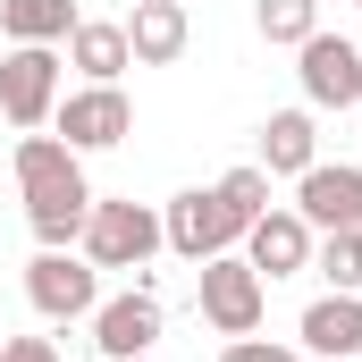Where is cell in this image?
I'll list each match as a JSON object with an SVG mask.
<instances>
[{
	"mask_svg": "<svg viewBox=\"0 0 362 362\" xmlns=\"http://www.w3.org/2000/svg\"><path fill=\"white\" fill-rule=\"evenodd\" d=\"M194 295H202V320H211L219 337H253L262 312H270V278L253 270L245 253H211V262L194 270Z\"/></svg>",
	"mask_w": 362,
	"mask_h": 362,
	"instance_id": "2",
	"label": "cell"
},
{
	"mask_svg": "<svg viewBox=\"0 0 362 362\" xmlns=\"http://www.w3.org/2000/svg\"><path fill=\"white\" fill-rule=\"evenodd\" d=\"M85 169V152L68 144V135H17V185L34 194V185H59Z\"/></svg>",
	"mask_w": 362,
	"mask_h": 362,
	"instance_id": "17",
	"label": "cell"
},
{
	"mask_svg": "<svg viewBox=\"0 0 362 362\" xmlns=\"http://www.w3.org/2000/svg\"><path fill=\"white\" fill-rule=\"evenodd\" d=\"M160 236H169V253H185V262L202 270L211 253H236V245H245V219L219 202V185H185L177 202L160 211Z\"/></svg>",
	"mask_w": 362,
	"mask_h": 362,
	"instance_id": "4",
	"label": "cell"
},
{
	"mask_svg": "<svg viewBox=\"0 0 362 362\" xmlns=\"http://www.w3.org/2000/svg\"><path fill=\"white\" fill-rule=\"evenodd\" d=\"M219 362H303V354H295V346H278V337H228Z\"/></svg>",
	"mask_w": 362,
	"mask_h": 362,
	"instance_id": "21",
	"label": "cell"
},
{
	"mask_svg": "<svg viewBox=\"0 0 362 362\" xmlns=\"http://www.w3.org/2000/svg\"><path fill=\"white\" fill-rule=\"evenodd\" d=\"M51 135H68L76 152H118V144L135 135V101H127L118 85L59 93V110H51Z\"/></svg>",
	"mask_w": 362,
	"mask_h": 362,
	"instance_id": "6",
	"label": "cell"
},
{
	"mask_svg": "<svg viewBox=\"0 0 362 362\" xmlns=\"http://www.w3.org/2000/svg\"><path fill=\"white\" fill-rule=\"evenodd\" d=\"M295 337H303V354H320V362H354L362 354V295H320L295 320Z\"/></svg>",
	"mask_w": 362,
	"mask_h": 362,
	"instance_id": "13",
	"label": "cell"
},
{
	"mask_svg": "<svg viewBox=\"0 0 362 362\" xmlns=\"http://www.w3.org/2000/svg\"><path fill=\"white\" fill-rule=\"evenodd\" d=\"M152 337H160V295L135 278L127 295H110V303H93V346H101V362L118 354H152Z\"/></svg>",
	"mask_w": 362,
	"mask_h": 362,
	"instance_id": "9",
	"label": "cell"
},
{
	"mask_svg": "<svg viewBox=\"0 0 362 362\" xmlns=\"http://www.w3.org/2000/svg\"><path fill=\"white\" fill-rule=\"evenodd\" d=\"M253 25H262V42H312L320 34V0H253Z\"/></svg>",
	"mask_w": 362,
	"mask_h": 362,
	"instance_id": "19",
	"label": "cell"
},
{
	"mask_svg": "<svg viewBox=\"0 0 362 362\" xmlns=\"http://www.w3.org/2000/svg\"><path fill=\"white\" fill-rule=\"evenodd\" d=\"M59 110V42H8L0 59V118L17 135H42Z\"/></svg>",
	"mask_w": 362,
	"mask_h": 362,
	"instance_id": "3",
	"label": "cell"
},
{
	"mask_svg": "<svg viewBox=\"0 0 362 362\" xmlns=\"http://www.w3.org/2000/svg\"><path fill=\"white\" fill-rule=\"evenodd\" d=\"M354 118H362V101H354Z\"/></svg>",
	"mask_w": 362,
	"mask_h": 362,
	"instance_id": "25",
	"label": "cell"
},
{
	"mask_svg": "<svg viewBox=\"0 0 362 362\" xmlns=\"http://www.w3.org/2000/svg\"><path fill=\"white\" fill-rule=\"evenodd\" d=\"M0 362H59V346H51V337H8Z\"/></svg>",
	"mask_w": 362,
	"mask_h": 362,
	"instance_id": "22",
	"label": "cell"
},
{
	"mask_svg": "<svg viewBox=\"0 0 362 362\" xmlns=\"http://www.w3.org/2000/svg\"><path fill=\"white\" fill-rule=\"evenodd\" d=\"M85 219H93L85 169H76V177H59V185H34V194H25V228H34V245H76V236H85Z\"/></svg>",
	"mask_w": 362,
	"mask_h": 362,
	"instance_id": "12",
	"label": "cell"
},
{
	"mask_svg": "<svg viewBox=\"0 0 362 362\" xmlns=\"http://www.w3.org/2000/svg\"><path fill=\"white\" fill-rule=\"evenodd\" d=\"M25 303H34L42 320H93L101 270H93L85 253H68V245H42V253L25 262Z\"/></svg>",
	"mask_w": 362,
	"mask_h": 362,
	"instance_id": "5",
	"label": "cell"
},
{
	"mask_svg": "<svg viewBox=\"0 0 362 362\" xmlns=\"http://www.w3.org/2000/svg\"><path fill=\"white\" fill-rule=\"evenodd\" d=\"M312 270L329 278V295H362V228H329V236H312Z\"/></svg>",
	"mask_w": 362,
	"mask_h": 362,
	"instance_id": "18",
	"label": "cell"
},
{
	"mask_svg": "<svg viewBox=\"0 0 362 362\" xmlns=\"http://www.w3.org/2000/svg\"><path fill=\"white\" fill-rule=\"evenodd\" d=\"M270 177H303L320 160V135H312V110H270L262 118V152H253Z\"/></svg>",
	"mask_w": 362,
	"mask_h": 362,
	"instance_id": "15",
	"label": "cell"
},
{
	"mask_svg": "<svg viewBox=\"0 0 362 362\" xmlns=\"http://www.w3.org/2000/svg\"><path fill=\"white\" fill-rule=\"evenodd\" d=\"M68 68H76L85 85H118V76L135 68L127 25H118V17H76V34H68Z\"/></svg>",
	"mask_w": 362,
	"mask_h": 362,
	"instance_id": "14",
	"label": "cell"
},
{
	"mask_svg": "<svg viewBox=\"0 0 362 362\" xmlns=\"http://www.w3.org/2000/svg\"><path fill=\"white\" fill-rule=\"evenodd\" d=\"M118 25H127V51H135V68H169V59H185V42H194V25H185V0H135Z\"/></svg>",
	"mask_w": 362,
	"mask_h": 362,
	"instance_id": "10",
	"label": "cell"
},
{
	"mask_svg": "<svg viewBox=\"0 0 362 362\" xmlns=\"http://www.w3.org/2000/svg\"><path fill=\"white\" fill-rule=\"evenodd\" d=\"M295 211H303L312 236L362 228V169H354V160H312V169L295 177Z\"/></svg>",
	"mask_w": 362,
	"mask_h": 362,
	"instance_id": "8",
	"label": "cell"
},
{
	"mask_svg": "<svg viewBox=\"0 0 362 362\" xmlns=\"http://www.w3.org/2000/svg\"><path fill=\"white\" fill-rule=\"evenodd\" d=\"M0 346H8V329H0Z\"/></svg>",
	"mask_w": 362,
	"mask_h": 362,
	"instance_id": "24",
	"label": "cell"
},
{
	"mask_svg": "<svg viewBox=\"0 0 362 362\" xmlns=\"http://www.w3.org/2000/svg\"><path fill=\"white\" fill-rule=\"evenodd\" d=\"M354 8H362V0H354Z\"/></svg>",
	"mask_w": 362,
	"mask_h": 362,
	"instance_id": "26",
	"label": "cell"
},
{
	"mask_svg": "<svg viewBox=\"0 0 362 362\" xmlns=\"http://www.w3.org/2000/svg\"><path fill=\"white\" fill-rule=\"evenodd\" d=\"M169 236H160V211H144V202H101L93 194V219H85V236H76V253H85L93 270H135L144 278V262L160 253Z\"/></svg>",
	"mask_w": 362,
	"mask_h": 362,
	"instance_id": "1",
	"label": "cell"
},
{
	"mask_svg": "<svg viewBox=\"0 0 362 362\" xmlns=\"http://www.w3.org/2000/svg\"><path fill=\"white\" fill-rule=\"evenodd\" d=\"M0 34L8 42H68L76 34V0H0Z\"/></svg>",
	"mask_w": 362,
	"mask_h": 362,
	"instance_id": "16",
	"label": "cell"
},
{
	"mask_svg": "<svg viewBox=\"0 0 362 362\" xmlns=\"http://www.w3.org/2000/svg\"><path fill=\"white\" fill-rule=\"evenodd\" d=\"M219 202H228V211H236V219L253 228V219L270 211V169H262V160H245V169H228V177H219Z\"/></svg>",
	"mask_w": 362,
	"mask_h": 362,
	"instance_id": "20",
	"label": "cell"
},
{
	"mask_svg": "<svg viewBox=\"0 0 362 362\" xmlns=\"http://www.w3.org/2000/svg\"><path fill=\"white\" fill-rule=\"evenodd\" d=\"M295 76H303V110H354L362 101V51L346 34H312V42H295Z\"/></svg>",
	"mask_w": 362,
	"mask_h": 362,
	"instance_id": "7",
	"label": "cell"
},
{
	"mask_svg": "<svg viewBox=\"0 0 362 362\" xmlns=\"http://www.w3.org/2000/svg\"><path fill=\"white\" fill-rule=\"evenodd\" d=\"M118 362H152V354H118Z\"/></svg>",
	"mask_w": 362,
	"mask_h": 362,
	"instance_id": "23",
	"label": "cell"
},
{
	"mask_svg": "<svg viewBox=\"0 0 362 362\" xmlns=\"http://www.w3.org/2000/svg\"><path fill=\"white\" fill-rule=\"evenodd\" d=\"M245 262H253L262 278L312 270V228H303V211H262V219L245 228Z\"/></svg>",
	"mask_w": 362,
	"mask_h": 362,
	"instance_id": "11",
	"label": "cell"
}]
</instances>
